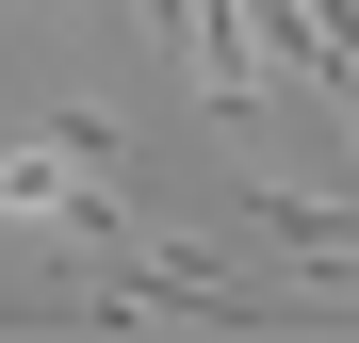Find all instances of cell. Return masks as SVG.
I'll use <instances>...</instances> for the list:
<instances>
[{
	"mask_svg": "<svg viewBox=\"0 0 359 343\" xmlns=\"http://www.w3.org/2000/svg\"><path fill=\"white\" fill-rule=\"evenodd\" d=\"M245 229L294 246L311 278H359V196H294V180H245Z\"/></svg>",
	"mask_w": 359,
	"mask_h": 343,
	"instance_id": "cell-1",
	"label": "cell"
},
{
	"mask_svg": "<svg viewBox=\"0 0 359 343\" xmlns=\"http://www.w3.org/2000/svg\"><path fill=\"white\" fill-rule=\"evenodd\" d=\"M343 131H359V82H343Z\"/></svg>",
	"mask_w": 359,
	"mask_h": 343,
	"instance_id": "cell-2",
	"label": "cell"
}]
</instances>
